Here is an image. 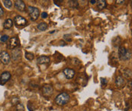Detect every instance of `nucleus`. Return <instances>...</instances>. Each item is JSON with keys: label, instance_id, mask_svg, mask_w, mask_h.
Returning a JSON list of instances; mask_svg holds the SVG:
<instances>
[{"label": "nucleus", "instance_id": "obj_1", "mask_svg": "<svg viewBox=\"0 0 132 111\" xmlns=\"http://www.w3.org/2000/svg\"><path fill=\"white\" fill-rule=\"evenodd\" d=\"M70 100V95L66 92H63L57 95L55 99V102L59 106H64L69 103Z\"/></svg>", "mask_w": 132, "mask_h": 111}, {"label": "nucleus", "instance_id": "obj_2", "mask_svg": "<svg viewBox=\"0 0 132 111\" xmlns=\"http://www.w3.org/2000/svg\"><path fill=\"white\" fill-rule=\"evenodd\" d=\"M28 15H29L32 21H36L38 18L40 12H39V9L38 8H35L33 6H28Z\"/></svg>", "mask_w": 132, "mask_h": 111}, {"label": "nucleus", "instance_id": "obj_3", "mask_svg": "<svg viewBox=\"0 0 132 111\" xmlns=\"http://www.w3.org/2000/svg\"><path fill=\"white\" fill-rule=\"evenodd\" d=\"M10 59H11V57H10L8 52L6 51H2L0 52V61H1L4 65H8Z\"/></svg>", "mask_w": 132, "mask_h": 111}, {"label": "nucleus", "instance_id": "obj_4", "mask_svg": "<svg viewBox=\"0 0 132 111\" xmlns=\"http://www.w3.org/2000/svg\"><path fill=\"white\" fill-rule=\"evenodd\" d=\"M14 22L17 26L22 27V26H25L27 24V20L25 18H23L22 16H21V15H17V16H15L14 18Z\"/></svg>", "mask_w": 132, "mask_h": 111}, {"label": "nucleus", "instance_id": "obj_5", "mask_svg": "<svg viewBox=\"0 0 132 111\" xmlns=\"http://www.w3.org/2000/svg\"><path fill=\"white\" fill-rule=\"evenodd\" d=\"M42 93H43L44 96L50 97L53 94V93H54V89H53L52 86L47 84V85H44L42 88Z\"/></svg>", "mask_w": 132, "mask_h": 111}, {"label": "nucleus", "instance_id": "obj_6", "mask_svg": "<svg viewBox=\"0 0 132 111\" xmlns=\"http://www.w3.org/2000/svg\"><path fill=\"white\" fill-rule=\"evenodd\" d=\"M11 78V74L9 72H4L2 73V75H0V84L4 85L9 79Z\"/></svg>", "mask_w": 132, "mask_h": 111}, {"label": "nucleus", "instance_id": "obj_7", "mask_svg": "<svg viewBox=\"0 0 132 111\" xmlns=\"http://www.w3.org/2000/svg\"><path fill=\"white\" fill-rule=\"evenodd\" d=\"M63 75H65V77L67 79H71L76 75V72L72 69V68H66L63 69Z\"/></svg>", "mask_w": 132, "mask_h": 111}, {"label": "nucleus", "instance_id": "obj_8", "mask_svg": "<svg viewBox=\"0 0 132 111\" xmlns=\"http://www.w3.org/2000/svg\"><path fill=\"white\" fill-rule=\"evenodd\" d=\"M15 6L18 11H21V12H24L26 8L25 3L22 1V0H15Z\"/></svg>", "mask_w": 132, "mask_h": 111}, {"label": "nucleus", "instance_id": "obj_9", "mask_svg": "<svg viewBox=\"0 0 132 111\" xmlns=\"http://www.w3.org/2000/svg\"><path fill=\"white\" fill-rule=\"evenodd\" d=\"M19 44V40L16 37H12L9 40V44H8V48L9 49H14L16 46H18Z\"/></svg>", "mask_w": 132, "mask_h": 111}, {"label": "nucleus", "instance_id": "obj_10", "mask_svg": "<svg viewBox=\"0 0 132 111\" xmlns=\"http://www.w3.org/2000/svg\"><path fill=\"white\" fill-rule=\"evenodd\" d=\"M21 56H22V52H21V50L19 49H15L12 51V59L15 61L18 60Z\"/></svg>", "mask_w": 132, "mask_h": 111}, {"label": "nucleus", "instance_id": "obj_11", "mask_svg": "<svg viewBox=\"0 0 132 111\" xmlns=\"http://www.w3.org/2000/svg\"><path fill=\"white\" fill-rule=\"evenodd\" d=\"M50 62V59L48 56H41L40 57L38 58L37 59V62L38 64H47V63H49Z\"/></svg>", "mask_w": 132, "mask_h": 111}, {"label": "nucleus", "instance_id": "obj_12", "mask_svg": "<svg viewBox=\"0 0 132 111\" xmlns=\"http://www.w3.org/2000/svg\"><path fill=\"white\" fill-rule=\"evenodd\" d=\"M124 79L122 76H118L115 79V84L118 87L121 88L124 85Z\"/></svg>", "mask_w": 132, "mask_h": 111}, {"label": "nucleus", "instance_id": "obj_13", "mask_svg": "<svg viewBox=\"0 0 132 111\" xmlns=\"http://www.w3.org/2000/svg\"><path fill=\"white\" fill-rule=\"evenodd\" d=\"M13 26V21L10 18H8L5 21V22L3 24V28L5 29H10Z\"/></svg>", "mask_w": 132, "mask_h": 111}, {"label": "nucleus", "instance_id": "obj_14", "mask_svg": "<svg viewBox=\"0 0 132 111\" xmlns=\"http://www.w3.org/2000/svg\"><path fill=\"white\" fill-rule=\"evenodd\" d=\"M126 51L127 50L124 48V46H120L119 49H118V57L120 60H123L124 59V56L126 53Z\"/></svg>", "mask_w": 132, "mask_h": 111}, {"label": "nucleus", "instance_id": "obj_15", "mask_svg": "<svg viewBox=\"0 0 132 111\" xmlns=\"http://www.w3.org/2000/svg\"><path fill=\"white\" fill-rule=\"evenodd\" d=\"M97 7L100 10L105 8L106 7V1L105 0H97Z\"/></svg>", "mask_w": 132, "mask_h": 111}, {"label": "nucleus", "instance_id": "obj_16", "mask_svg": "<svg viewBox=\"0 0 132 111\" xmlns=\"http://www.w3.org/2000/svg\"><path fill=\"white\" fill-rule=\"evenodd\" d=\"M123 75L127 78H131V70L128 68H126L122 70Z\"/></svg>", "mask_w": 132, "mask_h": 111}, {"label": "nucleus", "instance_id": "obj_17", "mask_svg": "<svg viewBox=\"0 0 132 111\" xmlns=\"http://www.w3.org/2000/svg\"><path fill=\"white\" fill-rule=\"evenodd\" d=\"M47 27H48V26H47V24L46 23L42 22L38 25V29L41 31H44V30H46L47 29Z\"/></svg>", "mask_w": 132, "mask_h": 111}, {"label": "nucleus", "instance_id": "obj_18", "mask_svg": "<svg viewBox=\"0 0 132 111\" xmlns=\"http://www.w3.org/2000/svg\"><path fill=\"white\" fill-rule=\"evenodd\" d=\"M131 51L130 50H127L126 53L124 56L123 61H128V60L131 59Z\"/></svg>", "mask_w": 132, "mask_h": 111}, {"label": "nucleus", "instance_id": "obj_19", "mask_svg": "<svg viewBox=\"0 0 132 111\" xmlns=\"http://www.w3.org/2000/svg\"><path fill=\"white\" fill-rule=\"evenodd\" d=\"M3 3H4V6L7 8H11L12 6V2L11 0H4Z\"/></svg>", "mask_w": 132, "mask_h": 111}, {"label": "nucleus", "instance_id": "obj_20", "mask_svg": "<svg viewBox=\"0 0 132 111\" xmlns=\"http://www.w3.org/2000/svg\"><path fill=\"white\" fill-rule=\"evenodd\" d=\"M25 58L27 59L29 61H31L34 59V56L33 53H31V52H25Z\"/></svg>", "mask_w": 132, "mask_h": 111}, {"label": "nucleus", "instance_id": "obj_21", "mask_svg": "<svg viewBox=\"0 0 132 111\" xmlns=\"http://www.w3.org/2000/svg\"><path fill=\"white\" fill-rule=\"evenodd\" d=\"M69 5L71 8H77L79 6L76 0H70V2H69Z\"/></svg>", "mask_w": 132, "mask_h": 111}, {"label": "nucleus", "instance_id": "obj_22", "mask_svg": "<svg viewBox=\"0 0 132 111\" xmlns=\"http://www.w3.org/2000/svg\"><path fill=\"white\" fill-rule=\"evenodd\" d=\"M16 110L17 111H25V107H24V105L22 104H21V103H18L16 104Z\"/></svg>", "mask_w": 132, "mask_h": 111}, {"label": "nucleus", "instance_id": "obj_23", "mask_svg": "<svg viewBox=\"0 0 132 111\" xmlns=\"http://www.w3.org/2000/svg\"><path fill=\"white\" fill-rule=\"evenodd\" d=\"M8 40V36H7V35H3V36L1 37V38H0V41L3 42V43H5V42H7Z\"/></svg>", "mask_w": 132, "mask_h": 111}, {"label": "nucleus", "instance_id": "obj_24", "mask_svg": "<svg viewBox=\"0 0 132 111\" xmlns=\"http://www.w3.org/2000/svg\"><path fill=\"white\" fill-rule=\"evenodd\" d=\"M54 4L57 6H60L61 4L63 3V2L64 1V0H54Z\"/></svg>", "mask_w": 132, "mask_h": 111}, {"label": "nucleus", "instance_id": "obj_25", "mask_svg": "<svg viewBox=\"0 0 132 111\" xmlns=\"http://www.w3.org/2000/svg\"><path fill=\"white\" fill-rule=\"evenodd\" d=\"M12 103L14 105H16L18 103H19V99H18V97H12Z\"/></svg>", "mask_w": 132, "mask_h": 111}, {"label": "nucleus", "instance_id": "obj_26", "mask_svg": "<svg viewBox=\"0 0 132 111\" xmlns=\"http://www.w3.org/2000/svg\"><path fill=\"white\" fill-rule=\"evenodd\" d=\"M3 15H4V10H3L2 6L0 5V17L3 16Z\"/></svg>", "mask_w": 132, "mask_h": 111}, {"label": "nucleus", "instance_id": "obj_27", "mask_svg": "<svg viewBox=\"0 0 132 111\" xmlns=\"http://www.w3.org/2000/svg\"><path fill=\"white\" fill-rule=\"evenodd\" d=\"M115 2L118 5H121L124 2V0H115Z\"/></svg>", "mask_w": 132, "mask_h": 111}, {"label": "nucleus", "instance_id": "obj_28", "mask_svg": "<svg viewBox=\"0 0 132 111\" xmlns=\"http://www.w3.org/2000/svg\"><path fill=\"white\" fill-rule=\"evenodd\" d=\"M101 81H102V85H105L107 84V80L105 78H101Z\"/></svg>", "mask_w": 132, "mask_h": 111}, {"label": "nucleus", "instance_id": "obj_29", "mask_svg": "<svg viewBox=\"0 0 132 111\" xmlns=\"http://www.w3.org/2000/svg\"><path fill=\"white\" fill-rule=\"evenodd\" d=\"M47 16H48V15H47V14L46 12H43V13L41 14V17H42V18H47Z\"/></svg>", "mask_w": 132, "mask_h": 111}, {"label": "nucleus", "instance_id": "obj_30", "mask_svg": "<svg viewBox=\"0 0 132 111\" xmlns=\"http://www.w3.org/2000/svg\"><path fill=\"white\" fill-rule=\"evenodd\" d=\"M96 2V0H91V3H92V4H95Z\"/></svg>", "mask_w": 132, "mask_h": 111}, {"label": "nucleus", "instance_id": "obj_31", "mask_svg": "<svg viewBox=\"0 0 132 111\" xmlns=\"http://www.w3.org/2000/svg\"><path fill=\"white\" fill-rule=\"evenodd\" d=\"M55 32V30H53V31H51V32H50V34H53V33H54Z\"/></svg>", "mask_w": 132, "mask_h": 111}]
</instances>
